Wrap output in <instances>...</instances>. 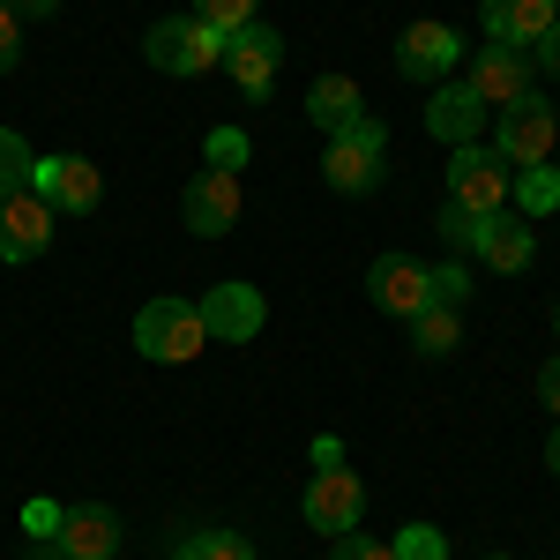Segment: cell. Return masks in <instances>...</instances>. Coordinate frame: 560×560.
<instances>
[{
	"instance_id": "7",
	"label": "cell",
	"mask_w": 560,
	"mask_h": 560,
	"mask_svg": "<svg viewBox=\"0 0 560 560\" xmlns=\"http://www.w3.org/2000/svg\"><path fill=\"white\" fill-rule=\"evenodd\" d=\"M359 516H366V486H359V471H345V464L314 471V486H306V523H314L322 538H345V530H359Z\"/></svg>"
},
{
	"instance_id": "35",
	"label": "cell",
	"mask_w": 560,
	"mask_h": 560,
	"mask_svg": "<svg viewBox=\"0 0 560 560\" xmlns=\"http://www.w3.org/2000/svg\"><path fill=\"white\" fill-rule=\"evenodd\" d=\"M8 8H15V15H52L60 0H8Z\"/></svg>"
},
{
	"instance_id": "9",
	"label": "cell",
	"mask_w": 560,
	"mask_h": 560,
	"mask_svg": "<svg viewBox=\"0 0 560 560\" xmlns=\"http://www.w3.org/2000/svg\"><path fill=\"white\" fill-rule=\"evenodd\" d=\"M52 224H60V210L45 195H31V187L23 195H0V261H38Z\"/></svg>"
},
{
	"instance_id": "30",
	"label": "cell",
	"mask_w": 560,
	"mask_h": 560,
	"mask_svg": "<svg viewBox=\"0 0 560 560\" xmlns=\"http://www.w3.org/2000/svg\"><path fill=\"white\" fill-rule=\"evenodd\" d=\"M337 135H345L351 150H374V158H382V150H388V128H382V120H374V113H359V120H345V128H337Z\"/></svg>"
},
{
	"instance_id": "37",
	"label": "cell",
	"mask_w": 560,
	"mask_h": 560,
	"mask_svg": "<svg viewBox=\"0 0 560 560\" xmlns=\"http://www.w3.org/2000/svg\"><path fill=\"white\" fill-rule=\"evenodd\" d=\"M31 560H68V553H60V546H45V553H31Z\"/></svg>"
},
{
	"instance_id": "31",
	"label": "cell",
	"mask_w": 560,
	"mask_h": 560,
	"mask_svg": "<svg viewBox=\"0 0 560 560\" xmlns=\"http://www.w3.org/2000/svg\"><path fill=\"white\" fill-rule=\"evenodd\" d=\"M15 60H23V15H15V8L0 0V75H8Z\"/></svg>"
},
{
	"instance_id": "34",
	"label": "cell",
	"mask_w": 560,
	"mask_h": 560,
	"mask_svg": "<svg viewBox=\"0 0 560 560\" xmlns=\"http://www.w3.org/2000/svg\"><path fill=\"white\" fill-rule=\"evenodd\" d=\"M538 68H546V75H560V23L538 38Z\"/></svg>"
},
{
	"instance_id": "28",
	"label": "cell",
	"mask_w": 560,
	"mask_h": 560,
	"mask_svg": "<svg viewBox=\"0 0 560 560\" xmlns=\"http://www.w3.org/2000/svg\"><path fill=\"white\" fill-rule=\"evenodd\" d=\"M329 560H396V546L366 538V530H345V538H329Z\"/></svg>"
},
{
	"instance_id": "29",
	"label": "cell",
	"mask_w": 560,
	"mask_h": 560,
	"mask_svg": "<svg viewBox=\"0 0 560 560\" xmlns=\"http://www.w3.org/2000/svg\"><path fill=\"white\" fill-rule=\"evenodd\" d=\"M210 165H217V173H240V165H247V135H240V128H217L210 135Z\"/></svg>"
},
{
	"instance_id": "15",
	"label": "cell",
	"mask_w": 560,
	"mask_h": 560,
	"mask_svg": "<svg viewBox=\"0 0 560 560\" xmlns=\"http://www.w3.org/2000/svg\"><path fill=\"white\" fill-rule=\"evenodd\" d=\"M553 23H560L553 0H486V38L493 45H523V52H530Z\"/></svg>"
},
{
	"instance_id": "25",
	"label": "cell",
	"mask_w": 560,
	"mask_h": 560,
	"mask_svg": "<svg viewBox=\"0 0 560 560\" xmlns=\"http://www.w3.org/2000/svg\"><path fill=\"white\" fill-rule=\"evenodd\" d=\"M388 546H396V560H448V538H441L433 523H404Z\"/></svg>"
},
{
	"instance_id": "38",
	"label": "cell",
	"mask_w": 560,
	"mask_h": 560,
	"mask_svg": "<svg viewBox=\"0 0 560 560\" xmlns=\"http://www.w3.org/2000/svg\"><path fill=\"white\" fill-rule=\"evenodd\" d=\"M553 329H560V306H553Z\"/></svg>"
},
{
	"instance_id": "10",
	"label": "cell",
	"mask_w": 560,
	"mask_h": 560,
	"mask_svg": "<svg viewBox=\"0 0 560 560\" xmlns=\"http://www.w3.org/2000/svg\"><path fill=\"white\" fill-rule=\"evenodd\" d=\"M232 224H240V173L202 165V173L187 179V232H195V240H217V232H232Z\"/></svg>"
},
{
	"instance_id": "26",
	"label": "cell",
	"mask_w": 560,
	"mask_h": 560,
	"mask_svg": "<svg viewBox=\"0 0 560 560\" xmlns=\"http://www.w3.org/2000/svg\"><path fill=\"white\" fill-rule=\"evenodd\" d=\"M427 292H433V306H464L471 300V269H464V255L441 261V269H427Z\"/></svg>"
},
{
	"instance_id": "4",
	"label": "cell",
	"mask_w": 560,
	"mask_h": 560,
	"mask_svg": "<svg viewBox=\"0 0 560 560\" xmlns=\"http://www.w3.org/2000/svg\"><path fill=\"white\" fill-rule=\"evenodd\" d=\"M509 158L493 150V142H464L456 158H448V202H464V210L493 217L501 202H509Z\"/></svg>"
},
{
	"instance_id": "16",
	"label": "cell",
	"mask_w": 560,
	"mask_h": 560,
	"mask_svg": "<svg viewBox=\"0 0 560 560\" xmlns=\"http://www.w3.org/2000/svg\"><path fill=\"white\" fill-rule=\"evenodd\" d=\"M478 120H486V105H478L471 83H441L427 105V135H441L448 150H464V142H478Z\"/></svg>"
},
{
	"instance_id": "18",
	"label": "cell",
	"mask_w": 560,
	"mask_h": 560,
	"mask_svg": "<svg viewBox=\"0 0 560 560\" xmlns=\"http://www.w3.org/2000/svg\"><path fill=\"white\" fill-rule=\"evenodd\" d=\"M486 269H501V277H516L523 261H530V217H486V247H478Z\"/></svg>"
},
{
	"instance_id": "1",
	"label": "cell",
	"mask_w": 560,
	"mask_h": 560,
	"mask_svg": "<svg viewBox=\"0 0 560 560\" xmlns=\"http://www.w3.org/2000/svg\"><path fill=\"white\" fill-rule=\"evenodd\" d=\"M202 345H210V322L195 300H150L135 314V351L158 359V366H187Z\"/></svg>"
},
{
	"instance_id": "27",
	"label": "cell",
	"mask_w": 560,
	"mask_h": 560,
	"mask_svg": "<svg viewBox=\"0 0 560 560\" xmlns=\"http://www.w3.org/2000/svg\"><path fill=\"white\" fill-rule=\"evenodd\" d=\"M195 15H202L210 31H224V38H232L240 23H255V0H195Z\"/></svg>"
},
{
	"instance_id": "8",
	"label": "cell",
	"mask_w": 560,
	"mask_h": 560,
	"mask_svg": "<svg viewBox=\"0 0 560 560\" xmlns=\"http://www.w3.org/2000/svg\"><path fill=\"white\" fill-rule=\"evenodd\" d=\"M277 60H284V38H277L269 23H240V31L224 38V75L240 83V97H269Z\"/></svg>"
},
{
	"instance_id": "17",
	"label": "cell",
	"mask_w": 560,
	"mask_h": 560,
	"mask_svg": "<svg viewBox=\"0 0 560 560\" xmlns=\"http://www.w3.org/2000/svg\"><path fill=\"white\" fill-rule=\"evenodd\" d=\"M322 179H329L337 195H374V187H382V158H374V150H351L345 135H337L329 158H322Z\"/></svg>"
},
{
	"instance_id": "23",
	"label": "cell",
	"mask_w": 560,
	"mask_h": 560,
	"mask_svg": "<svg viewBox=\"0 0 560 560\" xmlns=\"http://www.w3.org/2000/svg\"><path fill=\"white\" fill-rule=\"evenodd\" d=\"M433 224H441L448 255H478V247H486V217L464 210V202H441V217H433Z\"/></svg>"
},
{
	"instance_id": "24",
	"label": "cell",
	"mask_w": 560,
	"mask_h": 560,
	"mask_svg": "<svg viewBox=\"0 0 560 560\" xmlns=\"http://www.w3.org/2000/svg\"><path fill=\"white\" fill-rule=\"evenodd\" d=\"M31 165H38V150L15 128H0V195H23L31 187Z\"/></svg>"
},
{
	"instance_id": "11",
	"label": "cell",
	"mask_w": 560,
	"mask_h": 560,
	"mask_svg": "<svg viewBox=\"0 0 560 560\" xmlns=\"http://www.w3.org/2000/svg\"><path fill=\"white\" fill-rule=\"evenodd\" d=\"M52 546L68 560H120V516L105 501H83V509H60V530Z\"/></svg>"
},
{
	"instance_id": "14",
	"label": "cell",
	"mask_w": 560,
	"mask_h": 560,
	"mask_svg": "<svg viewBox=\"0 0 560 560\" xmlns=\"http://www.w3.org/2000/svg\"><path fill=\"white\" fill-rule=\"evenodd\" d=\"M366 292H374V306L382 314H419V306H433V292H427V269L411 255H374V269H366Z\"/></svg>"
},
{
	"instance_id": "12",
	"label": "cell",
	"mask_w": 560,
	"mask_h": 560,
	"mask_svg": "<svg viewBox=\"0 0 560 560\" xmlns=\"http://www.w3.org/2000/svg\"><path fill=\"white\" fill-rule=\"evenodd\" d=\"M195 306H202V322H210V345H247L261 322H269L261 292H255V284H240V277H232V284H217L210 300H195Z\"/></svg>"
},
{
	"instance_id": "32",
	"label": "cell",
	"mask_w": 560,
	"mask_h": 560,
	"mask_svg": "<svg viewBox=\"0 0 560 560\" xmlns=\"http://www.w3.org/2000/svg\"><path fill=\"white\" fill-rule=\"evenodd\" d=\"M23 523H31V538H52V530H60V509H52V501H31Z\"/></svg>"
},
{
	"instance_id": "3",
	"label": "cell",
	"mask_w": 560,
	"mask_h": 560,
	"mask_svg": "<svg viewBox=\"0 0 560 560\" xmlns=\"http://www.w3.org/2000/svg\"><path fill=\"white\" fill-rule=\"evenodd\" d=\"M493 150H501L509 165H553V158H560V113L538 97V90H530V97H516V105L501 113Z\"/></svg>"
},
{
	"instance_id": "33",
	"label": "cell",
	"mask_w": 560,
	"mask_h": 560,
	"mask_svg": "<svg viewBox=\"0 0 560 560\" xmlns=\"http://www.w3.org/2000/svg\"><path fill=\"white\" fill-rule=\"evenodd\" d=\"M538 404L560 419V359H546V374H538Z\"/></svg>"
},
{
	"instance_id": "5",
	"label": "cell",
	"mask_w": 560,
	"mask_h": 560,
	"mask_svg": "<svg viewBox=\"0 0 560 560\" xmlns=\"http://www.w3.org/2000/svg\"><path fill=\"white\" fill-rule=\"evenodd\" d=\"M31 195H45L60 217H90L97 202H105V179H97L90 158L60 150V158H38V165H31Z\"/></svg>"
},
{
	"instance_id": "39",
	"label": "cell",
	"mask_w": 560,
	"mask_h": 560,
	"mask_svg": "<svg viewBox=\"0 0 560 560\" xmlns=\"http://www.w3.org/2000/svg\"><path fill=\"white\" fill-rule=\"evenodd\" d=\"M553 8H560V0H553Z\"/></svg>"
},
{
	"instance_id": "19",
	"label": "cell",
	"mask_w": 560,
	"mask_h": 560,
	"mask_svg": "<svg viewBox=\"0 0 560 560\" xmlns=\"http://www.w3.org/2000/svg\"><path fill=\"white\" fill-rule=\"evenodd\" d=\"M359 105H366V97H359V83H351V75H322V83L306 90V120H314V128H345V120H359Z\"/></svg>"
},
{
	"instance_id": "36",
	"label": "cell",
	"mask_w": 560,
	"mask_h": 560,
	"mask_svg": "<svg viewBox=\"0 0 560 560\" xmlns=\"http://www.w3.org/2000/svg\"><path fill=\"white\" fill-rule=\"evenodd\" d=\"M546 464H553V478H560V427H553V441H546Z\"/></svg>"
},
{
	"instance_id": "13",
	"label": "cell",
	"mask_w": 560,
	"mask_h": 560,
	"mask_svg": "<svg viewBox=\"0 0 560 560\" xmlns=\"http://www.w3.org/2000/svg\"><path fill=\"white\" fill-rule=\"evenodd\" d=\"M456 60H464V38H456L448 23H411V31L396 38V75H411V83L448 75Z\"/></svg>"
},
{
	"instance_id": "20",
	"label": "cell",
	"mask_w": 560,
	"mask_h": 560,
	"mask_svg": "<svg viewBox=\"0 0 560 560\" xmlns=\"http://www.w3.org/2000/svg\"><path fill=\"white\" fill-rule=\"evenodd\" d=\"M456 345H464L456 306H419V314H411V351H419V359H448Z\"/></svg>"
},
{
	"instance_id": "21",
	"label": "cell",
	"mask_w": 560,
	"mask_h": 560,
	"mask_svg": "<svg viewBox=\"0 0 560 560\" xmlns=\"http://www.w3.org/2000/svg\"><path fill=\"white\" fill-rule=\"evenodd\" d=\"M509 195H516V210L538 224V217L560 210V165H523L516 179H509Z\"/></svg>"
},
{
	"instance_id": "2",
	"label": "cell",
	"mask_w": 560,
	"mask_h": 560,
	"mask_svg": "<svg viewBox=\"0 0 560 560\" xmlns=\"http://www.w3.org/2000/svg\"><path fill=\"white\" fill-rule=\"evenodd\" d=\"M142 52L165 75H210V68H224V31H210L202 15H165V23H150Z\"/></svg>"
},
{
	"instance_id": "22",
	"label": "cell",
	"mask_w": 560,
	"mask_h": 560,
	"mask_svg": "<svg viewBox=\"0 0 560 560\" xmlns=\"http://www.w3.org/2000/svg\"><path fill=\"white\" fill-rule=\"evenodd\" d=\"M173 560H255V546L232 538V530H187L173 546Z\"/></svg>"
},
{
	"instance_id": "6",
	"label": "cell",
	"mask_w": 560,
	"mask_h": 560,
	"mask_svg": "<svg viewBox=\"0 0 560 560\" xmlns=\"http://www.w3.org/2000/svg\"><path fill=\"white\" fill-rule=\"evenodd\" d=\"M464 83L478 90L486 113H509L516 97H530V52H523V45H478Z\"/></svg>"
}]
</instances>
